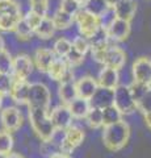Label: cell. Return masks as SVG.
I'll return each mask as SVG.
<instances>
[{
  "label": "cell",
  "instance_id": "1",
  "mask_svg": "<svg viewBox=\"0 0 151 158\" xmlns=\"http://www.w3.org/2000/svg\"><path fill=\"white\" fill-rule=\"evenodd\" d=\"M130 138V127L122 118L109 125H104L103 142L110 152H118L126 146Z\"/></svg>",
  "mask_w": 151,
  "mask_h": 158
},
{
  "label": "cell",
  "instance_id": "2",
  "mask_svg": "<svg viewBox=\"0 0 151 158\" xmlns=\"http://www.w3.org/2000/svg\"><path fill=\"white\" fill-rule=\"evenodd\" d=\"M22 16L17 0H0V32H13Z\"/></svg>",
  "mask_w": 151,
  "mask_h": 158
},
{
  "label": "cell",
  "instance_id": "3",
  "mask_svg": "<svg viewBox=\"0 0 151 158\" xmlns=\"http://www.w3.org/2000/svg\"><path fill=\"white\" fill-rule=\"evenodd\" d=\"M29 120L37 136L43 141H49L54 135L55 127L45 108H29Z\"/></svg>",
  "mask_w": 151,
  "mask_h": 158
},
{
  "label": "cell",
  "instance_id": "4",
  "mask_svg": "<svg viewBox=\"0 0 151 158\" xmlns=\"http://www.w3.org/2000/svg\"><path fill=\"white\" fill-rule=\"evenodd\" d=\"M113 106L121 113L129 115L137 110V103H135L133 95L130 92L129 86L118 85L113 90Z\"/></svg>",
  "mask_w": 151,
  "mask_h": 158
},
{
  "label": "cell",
  "instance_id": "5",
  "mask_svg": "<svg viewBox=\"0 0 151 158\" xmlns=\"http://www.w3.org/2000/svg\"><path fill=\"white\" fill-rule=\"evenodd\" d=\"M75 24H76L79 34H81V36H84L87 38L93 37V34L100 29L99 17L87 12L84 8H81L75 15Z\"/></svg>",
  "mask_w": 151,
  "mask_h": 158
},
{
  "label": "cell",
  "instance_id": "6",
  "mask_svg": "<svg viewBox=\"0 0 151 158\" xmlns=\"http://www.w3.org/2000/svg\"><path fill=\"white\" fill-rule=\"evenodd\" d=\"M51 100V95L49 88L42 83H32L28 95V107L29 108H45L49 110Z\"/></svg>",
  "mask_w": 151,
  "mask_h": 158
},
{
  "label": "cell",
  "instance_id": "7",
  "mask_svg": "<svg viewBox=\"0 0 151 158\" xmlns=\"http://www.w3.org/2000/svg\"><path fill=\"white\" fill-rule=\"evenodd\" d=\"M131 73H133L134 82L151 87V58H137L131 66Z\"/></svg>",
  "mask_w": 151,
  "mask_h": 158
},
{
  "label": "cell",
  "instance_id": "8",
  "mask_svg": "<svg viewBox=\"0 0 151 158\" xmlns=\"http://www.w3.org/2000/svg\"><path fill=\"white\" fill-rule=\"evenodd\" d=\"M105 32L110 42H122L129 37L131 32L130 21L116 17L114 21L105 29Z\"/></svg>",
  "mask_w": 151,
  "mask_h": 158
},
{
  "label": "cell",
  "instance_id": "9",
  "mask_svg": "<svg viewBox=\"0 0 151 158\" xmlns=\"http://www.w3.org/2000/svg\"><path fill=\"white\" fill-rule=\"evenodd\" d=\"M83 140H84V132L80 131L79 128L70 127L65 131V136L59 145V149L65 154H70L81 144Z\"/></svg>",
  "mask_w": 151,
  "mask_h": 158
},
{
  "label": "cell",
  "instance_id": "10",
  "mask_svg": "<svg viewBox=\"0 0 151 158\" xmlns=\"http://www.w3.org/2000/svg\"><path fill=\"white\" fill-rule=\"evenodd\" d=\"M126 63V53L122 50L121 48L116 46V45H110L106 48V50L104 53V58L101 65L103 66H109L116 70H121Z\"/></svg>",
  "mask_w": 151,
  "mask_h": 158
},
{
  "label": "cell",
  "instance_id": "11",
  "mask_svg": "<svg viewBox=\"0 0 151 158\" xmlns=\"http://www.w3.org/2000/svg\"><path fill=\"white\" fill-rule=\"evenodd\" d=\"M34 63L33 59L26 56V54H18L13 58V69L12 74L16 79H28V77L32 74Z\"/></svg>",
  "mask_w": 151,
  "mask_h": 158
},
{
  "label": "cell",
  "instance_id": "12",
  "mask_svg": "<svg viewBox=\"0 0 151 158\" xmlns=\"http://www.w3.org/2000/svg\"><path fill=\"white\" fill-rule=\"evenodd\" d=\"M2 124L7 132H14L22 124L21 112L16 107H8L2 112Z\"/></svg>",
  "mask_w": 151,
  "mask_h": 158
},
{
  "label": "cell",
  "instance_id": "13",
  "mask_svg": "<svg viewBox=\"0 0 151 158\" xmlns=\"http://www.w3.org/2000/svg\"><path fill=\"white\" fill-rule=\"evenodd\" d=\"M113 9L117 19H122L126 21H131L137 13L138 2L137 0H117L113 4Z\"/></svg>",
  "mask_w": 151,
  "mask_h": 158
},
{
  "label": "cell",
  "instance_id": "14",
  "mask_svg": "<svg viewBox=\"0 0 151 158\" xmlns=\"http://www.w3.org/2000/svg\"><path fill=\"white\" fill-rule=\"evenodd\" d=\"M50 118L55 127V129H62V131H66L67 128H70L72 123L71 111L67 106H59L54 108L50 113Z\"/></svg>",
  "mask_w": 151,
  "mask_h": 158
},
{
  "label": "cell",
  "instance_id": "15",
  "mask_svg": "<svg viewBox=\"0 0 151 158\" xmlns=\"http://www.w3.org/2000/svg\"><path fill=\"white\" fill-rule=\"evenodd\" d=\"M57 58V56L53 52V49L49 48H38L34 57H33V63L34 66L42 73H46L49 70V67L51 66V63L54 62V59Z\"/></svg>",
  "mask_w": 151,
  "mask_h": 158
},
{
  "label": "cell",
  "instance_id": "16",
  "mask_svg": "<svg viewBox=\"0 0 151 158\" xmlns=\"http://www.w3.org/2000/svg\"><path fill=\"white\" fill-rule=\"evenodd\" d=\"M29 88H30V83H28L26 79H14L11 91H9V95L18 104H26Z\"/></svg>",
  "mask_w": 151,
  "mask_h": 158
},
{
  "label": "cell",
  "instance_id": "17",
  "mask_svg": "<svg viewBox=\"0 0 151 158\" xmlns=\"http://www.w3.org/2000/svg\"><path fill=\"white\" fill-rule=\"evenodd\" d=\"M75 86H76L77 98H83L89 100L93 96L96 90L99 88V83L92 77H83L77 81V83H75Z\"/></svg>",
  "mask_w": 151,
  "mask_h": 158
},
{
  "label": "cell",
  "instance_id": "18",
  "mask_svg": "<svg viewBox=\"0 0 151 158\" xmlns=\"http://www.w3.org/2000/svg\"><path fill=\"white\" fill-rule=\"evenodd\" d=\"M118 81H120V74L118 70L112 69L109 66H103L101 71L99 74V83L100 87L104 88H109V90H114L118 86Z\"/></svg>",
  "mask_w": 151,
  "mask_h": 158
},
{
  "label": "cell",
  "instance_id": "19",
  "mask_svg": "<svg viewBox=\"0 0 151 158\" xmlns=\"http://www.w3.org/2000/svg\"><path fill=\"white\" fill-rule=\"evenodd\" d=\"M89 100H92L91 106L99 107L103 110V108L113 104V90H109V88H104V87L99 86V88L96 90L93 96H92Z\"/></svg>",
  "mask_w": 151,
  "mask_h": 158
},
{
  "label": "cell",
  "instance_id": "20",
  "mask_svg": "<svg viewBox=\"0 0 151 158\" xmlns=\"http://www.w3.org/2000/svg\"><path fill=\"white\" fill-rule=\"evenodd\" d=\"M57 32V28L53 23V20L50 16H43L42 20L38 24V27L34 29V36H37L40 40H49L51 37H54V34Z\"/></svg>",
  "mask_w": 151,
  "mask_h": 158
},
{
  "label": "cell",
  "instance_id": "21",
  "mask_svg": "<svg viewBox=\"0 0 151 158\" xmlns=\"http://www.w3.org/2000/svg\"><path fill=\"white\" fill-rule=\"evenodd\" d=\"M50 17L53 20V23H54L57 31H67V29H70L75 24V16L62 11L59 8H57V11Z\"/></svg>",
  "mask_w": 151,
  "mask_h": 158
},
{
  "label": "cell",
  "instance_id": "22",
  "mask_svg": "<svg viewBox=\"0 0 151 158\" xmlns=\"http://www.w3.org/2000/svg\"><path fill=\"white\" fill-rule=\"evenodd\" d=\"M67 71H69V63L66 62V59L57 57L46 73L53 81H62L66 78Z\"/></svg>",
  "mask_w": 151,
  "mask_h": 158
},
{
  "label": "cell",
  "instance_id": "23",
  "mask_svg": "<svg viewBox=\"0 0 151 158\" xmlns=\"http://www.w3.org/2000/svg\"><path fill=\"white\" fill-rule=\"evenodd\" d=\"M69 108L71 111V115L72 117H76V118H85L87 113H88L89 108H91V103L89 100L87 99H83V98H76L75 100H72Z\"/></svg>",
  "mask_w": 151,
  "mask_h": 158
},
{
  "label": "cell",
  "instance_id": "24",
  "mask_svg": "<svg viewBox=\"0 0 151 158\" xmlns=\"http://www.w3.org/2000/svg\"><path fill=\"white\" fill-rule=\"evenodd\" d=\"M59 98L65 104H70L72 100H75V99L77 98L75 83L72 81H70V79L63 81L62 85L59 86Z\"/></svg>",
  "mask_w": 151,
  "mask_h": 158
},
{
  "label": "cell",
  "instance_id": "25",
  "mask_svg": "<svg viewBox=\"0 0 151 158\" xmlns=\"http://www.w3.org/2000/svg\"><path fill=\"white\" fill-rule=\"evenodd\" d=\"M72 50V42L66 37H59L53 45V52L58 58H66L67 54Z\"/></svg>",
  "mask_w": 151,
  "mask_h": 158
},
{
  "label": "cell",
  "instance_id": "26",
  "mask_svg": "<svg viewBox=\"0 0 151 158\" xmlns=\"http://www.w3.org/2000/svg\"><path fill=\"white\" fill-rule=\"evenodd\" d=\"M13 32H14V34H16L17 40H20V41H29V40L34 36L33 28L29 25L24 19H21L20 21H18V24L16 25Z\"/></svg>",
  "mask_w": 151,
  "mask_h": 158
},
{
  "label": "cell",
  "instance_id": "27",
  "mask_svg": "<svg viewBox=\"0 0 151 158\" xmlns=\"http://www.w3.org/2000/svg\"><path fill=\"white\" fill-rule=\"evenodd\" d=\"M108 7H109V4L106 0H85L84 6H83V8H84L87 12L95 15L97 17H99Z\"/></svg>",
  "mask_w": 151,
  "mask_h": 158
},
{
  "label": "cell",
  "instance_id": "28",
  "mask_svg": "<svg viewBox=\"0 0 151 158\" xmlns=\"http://www.w3.org/2000/svg\"><path fill=\"white\" fill-rule=\"evenodd\" d=\"M87 123L91 128L93 129H97V128L103 127V110L99 107H93L91 106L88 113H87Z\"/></svg>",
  "mask_w": 151,
  "mask_h": 158
},
{
  "label": "cell",
  "instance_id": "29",
  "mask_svg": "<svg viewBox=\"0 0 151 158\" xmlns=\"http://www.w3.org/2000/svg\"><path fill=\"white\" fill-rule=\"evenodd\" d=\"M121 118H122V113L117 110L113 104L103 108V125L113 124V123L121 120Z\"/></svg>",
  "mask_w": 151,
  "mask_h": 158
},
{
  "label": "cell",
  "instance_id": "30",
  "mask_svg": "<svg viewBox=\"0 0 151 158\" xmlns=\"http://www.w3.org/2000/svg\"><path fill=\"white\" fill-rule=\"evenodd\" d=\"M71 42H72V49H74L76 53H79V54H81V56H84V57H85V54L91 50L89 38L81 36V34L76 36Z\"/></svg>",
  "mask_w": 151,
  "mask_h": 158
},
{
  "label": "cell",
  "instance_id": "31",
  "mask_svg": "<svg viewBox=\"0 0 151 158\" xmlns=\"http://www.w3.org/2000/svg\"><path fill=\"white\" fill-rule=\"evenodd\" d=\"M13 148V138L11 132L0 131V156H8Z\"/></svg>",
  "mask_w": 151,
  "mask_h": 158
},
{
  "label": "cell",
  "instance_id": "32",
  "mask_svg": "<svg viewBox=\"0 0 151 158\" xmlns=\"http://www.w3.org/2000/svg\"><path fill=\"white\" fill-rule=\"evenodd\" d=\"M29 9L41 16H46L50 8V0H28Z\"/></svg>",
  "mask_w": 151,
  "mask_h": 158
},
{
  "label": "cell",
  "instance_id": "33",
  "mask_svg": "<svg viewBox=\"0 0 151 158\" xmlns=\"http://www.w3.org/2000/svg\"><path fill=\"white\" fill-rule=\"evenodd\" d=\"M12 69H13V58L11 56V53L4 49L0 53V73L11 74L12 75Z\"/></svg>",
  "mask_w": 151,
  "mask_h": 158
},
{
  "label": "cell",
  "instance_id": "34",
  "mask_svg": "<svg viewBox=\"0 0 151 158\" xmlns=\"http://www.w3.org/2000/svg\"><path fill=\"white\" fill-rule=\"evenodd\" d=\"M58 8L72 15V16H75V15L81 9V6L76 2V0H59V6H58Z\"/></svg>",
  "mask_w": 151,
  "mask_h": 158
},
{
  "label": "cell",
  "instance_id": "35",
  "mask_svg": "<svg viewBox=\"0 0 151 158\" xmlns=\"http://www.w3.org/2000/svg\"><path fill=\"white\" fill-rule=\"evenodd\" d=\"M114 19H116V13H114V9L112 6H109L108 8L105 9V11L103 12L99 16V21H100V28H103V29H106L114 21Z\"/></svg>",
  "mask_w": 151,
  "mask_h": 158
},
{
  "label": "cell",
  "instance_id": "36",
  "mask_svg": "<svg viewBox=\"0 0 151 158\" xmlns=\"http://www.w3.org/2000/svg\"><path fill=\"white\" fill-rule=\"evenodd\" d=\"M137 108L139 111H142L143 113L151 111V87L143 94L142 98L137 102Z\"/></svg>",
  "mask_w": 151,
  "mask_h": 158
},
{
  "label": "cell",
  "instance_id": "37",
  "mask_svg": "<svg viewBox=\"0 0 151 158\" xmlns=\"http://www.w3.org/2000/svg\"><path fill=\"white\" fill-rule=\"evenodd\" d=\"M130 88V92L131 95H133L135 103H137L141 98H142V95L146 92L150 88V86H145V85H141V83H137V82H133L131 85L129 86Z\"/></svg>",
  "mask_w": 151,
  "mask_h": 158
},
{
  "label": "cell",
  "instance_id": "38",
  "mask_svg": "<svg viewBox=\"0 0 151 158\" xmlns=\"http://www.w3.org/2000/svg\"><path fill=\"white\" fill-rule=\"evenodd\" d=\"M13 79L11 74H3L0 73V94L6 95V94H9L12 87Z\"/></svg>",
  "mask_w": 151,
  "mask_h": 158
},
{
  "label": "cell",
  "instance_id": "39",
  "mask_svg": "<svg viewBox=\"0 0 151 158\" xmlns=\"http://www.w3.org/2000/svg\"><path fill=\"white\" fill-rule=\"evenodd\" d=\"M42 17H43V16H41V15H38V13H36V12L30 11V9H28V12L24 13V16H22V19L25 20V21L29 24V25L33 28V31H34V29L38 27V24H40V21L42 20Z\"/></svg>",
  "mask_w": 151,
  "mask_h": 158
},
{
  "label": "cell",
  "instance_id": "40",
  "mask_svg": "<svg viewBox=\"0 0 151 158\" xmlns=\"http://www.w3.org/2000/svg\"><path fill=\"white\" fill-rule=\"evenodd\" d=\"M66 59V62L69 63V65H71V66H77V65H80V63L84 61V56H81V54H79V53H76L74 49L67 54V57L65 58Z\"/></svg>",
  "mask_w": 151,
  "mask_h": 158
},
{
  "label": "cell",
  "instance_id": "41",
  "mask_svg": "<svg viewBox=\"0 0 151 158\" xmlns=\"http://www.w3.org/2000/svg\"><path fill=\"white\" fill-rule=\"evenodd\" d=\"M143 118H145V124L147 125L149 129H151V111L150 112H145L143 113Z\"/></svg>",
  "mask_w": 151,
  "mask_h": 158
},
{
  "label": "cell",
  "instance_id": "42",
  "mask_svg": "<svg viewBox=\"0 0 151 158\" xmlns=\"http://www.w3.org/2000/svg\"><path fill=\"white\" fill-rule=\"evenodd\" d=\"M51 158H70V157L69 154H65V153H54Z\"/></svg>",
  "mask_w": 151,
  "mask_h": 158
},
{
  "label": "cell",
  "instance_id": "43",
  "mask_svg": "<svg viewBox=\"0 0 151 158\" xmlns=\"http://www.w3.org/2000/svg\"><path fill=\"white\" fill-rule=\"evenodd\" d=\"M6 158H22V157L16 154V153H9L8 156H6Z\"/></svg>",
  "mask_w": 151,
  "mask_h": 158
},
{
  "label": "cell",
  "instance_id": "44",
  "mask_svg": "<svg viewBox=\"0 0 151 158\" xmlns=\"http://www.w3.org/2000/svg\"><path fill=\"white\" fill-rule=\"evenodd\" d=\"M4 49H6V45H4V40H3L2 36H0V53H2Z\"/></svg>",
  "mask_w": 151,
  "mask_h": 158
},
{
  "label": "cell",
  "instance_id": "45",
  "mask_svg": "<svg viewBox=\"0 0 151 158\" xmlns=\"http://www.w3.org/2000/svg\"><path fill=\"white\" fill-rule=\"evenodd\" d=\"M76 2L79 3L80 6H81V8H83V6H84V3H85V0H76Z\"/></svg>",
  "mask_w": 151,
  "mask_h": 158
},
{
  "label": "cell",
  "instance_id": "46",
  "mask_svg": "<svg viewBox=\"0 0 151 158\" xmlns=\"http://www.w3.org/2000/svg\"><path fill=\"white\" fill-rule=\"evenodd\" d=\"M106 2H108V4H109V6H113V4L117 2V0H106Z\"/></svg>",
  "mask_w": 151,
  "mask_h": 158
},
{
  "label": "cell",
  "instance_id": "47",
  "mask_svg": "<svg viewBox=\"0 0 151 158\" xmlns=\"http://www.w3.org/2000/svg\"><path fill=\"white\" fill-rule=\"evenodd\" d=\"M3 94H0V107H2V103H3Z\"/></svg>",
  "mask_w": 151,
  "mask_h": 158
},
{
  "label": "cell",
  "instance_id": "48",
  "mask_svg": "<svg viewBox=\"0 0 151 158\" xmlns=\"http://www.w3.org/2000/svg\"><path fill=\"white\" fill-rule=\"evenodd\" d=\"M147 2H149V0H147Z\"/></svg>",
  "mask_w": 151,
  "mask_h": 158
}]
</instances>
